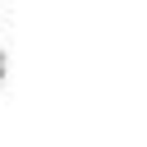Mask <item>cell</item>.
Here are the masks:
<instances>
[{
    "label": "cell",
    "instance_id": "1",
    "mask_svg": "<svg viewBox=\"0 0 147 147\" xmlns=\"http://www.w3.org/2000/svg\"><path fill=\"white\" fill-rule=\"evenodd\" d=\"M0 78H5V46H0Z\"/></svg>",
    "mask_w": 147,
    "mask_h": 147
}]
</instances>
